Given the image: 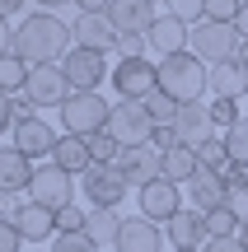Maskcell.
<instances>
[{
  "label": "cell",
  "mask_w": 248,
  "mask_h": 252,
  "mask_svg": "<svg viewBox=\"0 0 248 252\" xmlns=\"http://www.w3.org/2000/svg\"><path fill=\"white\" fill-rule=\"evenodd\" d=\"M71 47H75L71 24H61L52 9L28 14L24 24H19V33H14V56H24L28 65H56V61H66Z\"/></svg>",
  "instance_id": "6da1fadb"
},
{
  "label": "cell",
  "mask_w": 248,
  "mask_h": 252,
  "mask_svg": "<svg viewBox=\"0 0 248 252\" xmlns=\"http://www.w3.org/2000/svg\"><path fill=\"white\" fill-rule=\"evenodd\" d=\"M206 70L211 65L192 52H178L159 61V94H169L174 103H202L206 94Z\"/></svg>",
  "instance_id": "7a4b0ae2"
},
{
  "label": "cell",
  "mask_w": 248,
  "mask_h": 252,
  "mask_svg": "<svg viewBox=\"0 0 248 252\" xmlns=\"http://www.w3.org/2000/svg\"><path fill=\"white\" fill-rule=\"evenodd\" d=\"M239 42L244 33L234 24H211V19H202V24H192V37H187V52L202 56L206 65H225L239 56Z\"/></svg>",
  "instance_id": "3957f363"
},
{
  "label": "cell",
  "mask_w": 248,
  "mask_h": 252,
  "mask_svg": "<svg viewBox=\"0 0 248 252\" xmlns=\"http://www.w3.org/2000/svg\"><path fill=\"white\" fill-rule=\"evenodd\" d=\"M108 80H112V89H117V98L145 103L150 94L159 89V65L150 61V56H122L117 70H112Z\"/></svg>",
  "instance_id": "277c9868"
},
{
  "label": "cell",
  "mask_w": 248,
  "mask_h": 252,
  "mask_svg": "<svg viewBox=\"0 0 248 252\" xmlns=\"http://www.w3.org/2000/svg\"><path fill=\"white\" fill-rule=\"evenodd\" d=\"M108 135L122 145V150L150 145V135H155V117L145 112V103H131V98H122L117 108L108 112Z\"/></svg>",
  "instance_id": "5b68a950"
},
{
  "label": "cell",
  "mask_w": 248,
  "mask_h": 252,
  "mask_svg": "<svg viewBox=\"0 0 248 252\" xmlns=\"http://www.w3.org/2000/svg\"><path fill=\"white\" fill-rule=\"evenodd\" d=\"M108 103L99 98V94H71V98L61 103V122H66V135H99L108 131Z\"/></svg>",
  "instance_id": "8992f818"
},
{
  "label": "cell",
  "mask_w": 248,
  "mask_h": 252,
  "mask_svg": "<svg viewBox=\"0 0 248 252\" xmlns=\"http://www.w3.org/2000/svg\"><path fill=\"white\" fill-rule=\"evenodd\" d=\"M80 178H84V201H89L94 210H117L122 196H127V187H131L117 163H89Z\"/></svg>",
  "instance_id": "52a82bcc"
},
{
  "label": "cell",
  "mask_w": 248,
  "mask_h": 252,
  "mask_svg": "<svg viewBox=\"0 0 248 252\" xmlns=\"http://www.w3.org/2000/svg\"><path fill=\"white\" fill-rule=\"evenodd\" d=\"M28 201H37V206H47L56 215V210L75 206V182L66 168H56V163H42V168L33 173V182H28Z\"/></svg>",
  "instance_id": "ba28073f"
},
{
  "label": "cell",
  "mask_w": 248,
  "mask_h": 252,
  "mask_svg": "<svg viewBox=\"0 0 248 252\" xmlns=\"http://www.w3.org/2000/svg\"><path fill=\"white\" fill-rule=\"evenodd\" d=\"M66 80H71V94H99V84L108 80V61H103V52H89V47H71L61 61Z\"/></svg>",
  "instance_id": "9c48e42d"
},
{
  "label": "cell",
  "mask_w": 248,
  "mask_h": 252,
  "mask_svg": "<svg viewBox=\"0 0 248 252\" xmlns=\"http://www.w3.org/2000/svg\"><path fill=\"white\" fill-rule=\"evenodd\" d=\"M24 94L37 103V108H61V103L71 98V80H66L61 61H56V65H33V70H28Z\"/></svg>",
  "instance_id": "30bf717a"
},
{
  "label": "cell",
  "mask_w": 248,
  "mask_h": 252,
  "mask_svg": "<svg viewBox=\"0 0 248 252\" xmlns=\"http://www.w3.org/2000/svg\"><path fill=\"white\" fill-rule=\"evenodd\" d=\"M155 19V0H112L108 5V24L117 28V37H145Z\"/></svg>",
  "instance_id": "8fae6325"
},
{
  "label": "cell",
  "mask_w": 248,
  "mask_h": 252,
  "mask_svg": "<svg viewBox=\"0 0 248 252\" xmlns=\"http://www.w3.org/2000/svg\"><path fill=\"white\" fill-rule=\"evenodd\" d=\"M117 168H122V178H127V182H136V187H150V182L164 178V154H159L155 145H136V150H122Z\"/></svg>",
  "instance_id": "7c38bea8"
},
{
  "label": "cell",
  "mask_w": 248,
  "mask_h": 252,
  "mask_svg": "<svg viewBox=\"0 0 248 252\" xmlns=\"http://www.w3.org/2000/svg\"><path fill=\"white\" fill-rule=\"evenodd\" d=\"M164 234H169V243L174 248H197L202 252L206 243H211V229H206V215L197 206H187V210H178L174 220L164 224Z\"/></svg>",
  "instance_id": "4fadbf2b"
},
{
  "label": "cell",
  "mask_w": 248,
  "mask_h": 252,
  "mask_svg": "<svg viewBox=\"0 0 248 252\" xmlns=\"http://www.w3.org/2000/svg\"><path fill=\"white\" fill-rule=\"evenodd\" d=\"M61 140V135L52 131L42 117H33V122H14V150L19 154H28V159H52V145Z\"/></svg>",
  "instance_id": "5bb4252c"
},
{
  "label": "cell",
  "mask_w": 248,
  "mask_h": 252,
  "mask_svg": "<svg viewBox=\"0 0 248 252\" xmlns=\"http://www.w3.org/2000/svg\"><path fill=\"white\" fill-rule=\"evenodd\" d=\"M150 47H155L159 52V61H164V56H178V52H187V37H192V24H183V19H174L164 9V14L155 19V28H150Z\"/></svg>",
  "instance_id": "9a60e30c"
},
{
  "label": "cell",
  "mask_w": 248,
  "mask_h": 252,
  "mask_svg": "<svg viewBox=\"0 0 248 252\" xmlns=\"http://www.w3.org/2000/svg\"><path fill=\"white\" fill-rule=\"evenodd\" d=\"M178 210H183V201H178V182H169V178H159V182H150V187H141V215L145 220H174Z\"/></svg>",
  "instance_id": "2e32d148"
},
{
  "label": "cell",
  "mask_w": 248,
  "mask_h": 252,
  "mask_svg": "<svg viewBox=\"0 0 248 252\" xmlns=\"http://www.w3.org/2000/svg\"><path fill=\"white\" fill-rule=\"evenodd\" d=\"M33 159L28 154H19L14 145H0V191L5 196H19V191H28V182H33Z\"/></svg>",
  "instance_id": "e0dca14e"
},
{
  "label": "cell",
  "mask_w": 248,
  "mask_h": 252,
  "mask_svg": "<svg viewBox=\"0 0 248 252\" xmlns=\"http://www.w3.org/2000/svg\"><path fill=\"white\" fill-rule=\"evenodd\" d=\"M71 37H75V47H89V52L117 47V28L108 24V14H80L71 24Z\"/></svg>",
  "instance_id": "ac0fdd59"
},
{
  "label": "cell",
  "mask_w": 248,
  "mask_h": 252,
  "mask_svg": "<svg viewBox=\"0 0 248 252\" xmlns=\"http://www.w3.org/2000/svg\"><path fill=\"white\" fill-rule=\"evenodd\" d=\"M14 229L24 234V243H47V238H56V215L37 201H24L14 210Z\"/></svg>",
  "instance_id": "d6986e66"
},
{
  "label": "cell",
  "mask_w": 248,
  "mask_h": 252,
  "mask_svg": "<svg viewBox=\"0 0 248 252\" xmlns=\"http://www.w3.org/2000/svg\"><path fill=\"white\" fill-rule=\"evenodd\" d=\"M174 131H178V145H202L206 135H215V126H211V108L206 103H183L178 108V117H174Z\"/></svg>",
  "instance_id": "ffe728a7"
},
{
  "label": "cell",
  "mask_w": 248,
  "mask_h": 252,
  "mask_svg": "<svg viewBox=\"0 0 248 252\" xmlns=\"http://www.w3.org/2000/svg\"><path fill=\"white\" fill-rule=\"evenodd\" d=\"M206 89H211L215 98H234V103H239L244 94H248V70H244L239 61L211 65V70H206Z\"/></svg>",
  "instance_id": "44dd1931"
},
{
  "label": "cell",
  "mask_w": 248,
  "mask_h": 252,
  "mask_svg": "<svg viewBox=\"0 0 248 252\" xmlns=\"http://www.w3.org/2000/svg\"><path fill=\"white\" fill-rule=\"evenodd\" d=\"M117 252H159V224L155 220H122V234L117 243H112Z\"/></svg>",
  "instance_id": "7402d4cb"
},
{
  "label": "cell",
  "mask_w": 248,
  "mask_h": 252,
  "mask_svg": "<svg viewBox=\"0 0 248 252\" xmlns=\"http://www.w3.org/2000/svg\"><path fill=\"white\" fill-rule=\"evenodd\" d=\"M187 187H192V206L202 210V215H206V210H220V206H225V196H230L225 178H220V173H211V168H202L192 182H187Z\"/></svg>",
  "instance_id": "603a6c76"
},
{
  "label": "cell",
  "mask_w": 248,
  "mask_h": 252,
  "mask_svg": "<svg viewBox=\"0 0 248 252\" xmlns=\"http://www.w3.org/2000/svg\"><path fill=\"white\" fill-rule=\"evenodd\" d=\"M52 163L56 168H66V173H84L89 168V140L84 135H61V140L52 145Z\"/></svg>",
  "instance_id": "cb8c5ba5"
},
{
  "label": "cell",
  "mask_w": 248,
  "mask_h": 252,
  "mask_svg": "<svg viewBox=\"0 0 248 252\" xmlns=\"http://www.w3.org/2000/svg\"><path fill=\"white\" fill-rule=\"evenodd\" d=\"M197 173H202V163H197L192 145H174V150L164 154V178L169 182H192Z\"/></svg>",
  "instance_id": "d4e9b609"
},
{
  "label": "cell",
  "mask_w": 248,
  "mask_h": 252,
  "mask_svg": "<svg viewBox=\"0 0 248 252\" xmlns=\"http://www.w3.org/2000/svg\"><path fill=\"white\" fill-rule=\"evenodd\" d=\"M84 234H89L99 248L117 243V234H122V215H117V210H89V220H84Z\"/></svg>",
  "instance_id": "484cf974"
},
{
  "label": "cell",
  "mask_w": 248,
  "mask_h": 252,
  "mask_svg": "<svg viewBox=\"0 0 248 252\" xmlns=\"http://www.w3.org/2000/svg\"><path fill=\"white\" fill-rule=\"evenodd\" d=\"M28 70H33V65H28L24 56H14V52L0 56V89H5V94H19L28 84Z\"/></svg>",
  "instance_id": "4316f807"
},
{
  "label": "cell",
  "mask_w": 248,
  "mask_h": 252,
  "mask_svg": "<svg viewBox=\"0 0 248 252\" xmlns=\"http://www.w3.org/2000/svg\"><path fill=\"white\" fill-rule=\"evenodd\" d=\"M197 163L211 173H220L225 163H230V154H225V135H206L202 145H197Z\"/></svg>",
  "instance_id": "83f0119b"
},
{
  "label": "cell",
  "mask_w": 248,
  "mask_h": 252,
  "mask_svg": "<svg viewBox=\"0 0 248 252\" xmlns=\"http://www.w3.org/2000/svg\"><path fill=\"white\" fill-rule=\"evenodd\" d=\"M225 154H230V163L248 168V122H234L225 131Z\"/></svg>",
  "instance_id": "f1b7e54d"
},
{
  "label": "cell",
  "mask_w": 248,
  "mask_h": 252,
  "mask_svg": "<svg viewBox=\"0 0 248 252\" xmlns=\"http://www.w3.org/2000/svg\"><path fill=\"white\" fill-rule=\"evenodd\" d=\"M178 108H183V103H174V98H169V94H150V98H145V112H150V117H155V126H174V117H178Z\"/></svg>",
  "instance_id": "f546056e"
},
{
  "label": "cell",
  "mask_w": 248,
  "mask_h": 252,
  "mask_svg": "<svg viewBox=\"0 0 248 252\" xmlns=\"http://www.w3.org/2000/svg\"><path fill=\"white\" fill-rule=\"evenodd\" d=\"M206 229H211V238H234V229H244V224L234 220L230 206H220V210H206Z\"/></svg>",
  "instance_id": "4dcf8cb0"
},
{
  "label": "cell",
  "mask_w": 248,
  "mask_h": 252,
  "mask_svg": "<svg viewBox=\"0 0 248 252\" xmlns=\"http://www.w3.org/2000/svg\"><path fill=\"white\" fill-rule=\"evenodd\" d=\"M89 159L94 163H117L122 159V145L112 140L108 131H99V135H89Z\"/></svg>",
  "instance_id": "1f68e13d"
},
{
  "label": "cell",
  "mask_w": 248,
  "mask_h": 252,
  "mask_svg": "<svg viewBox=\"0 0 248 252\" xmlns=\"http://www.w3.org/2000/svg\"><path fill=\"white\" fill-rule=\"evenodd\" d=\"M239 9H244V0H206L202 19H211V24H234Z\"/></svg>",
  "instance_id": "d6a6232c"
},
{
  "label": "cell",
  "mask_w": 248,
  "mask_h": 252,
  "mask_svg": "<svg viewBox=\"0 0 248 252\" xmlns=\"http://www.w3.org/2000/svg\"><path fill=\"white\" fill-rule=\"evenodd\" d=\"M47 252H99V243H94V238L80 229V234H56Z\"/></svg>",
  "instance_id": "836d02e7"
},
{
  "label": "cell",
  "mask_w": 248,
  "mask_h": 252,
  "mask_svg": "<svg viewBox=\"0 0 248 252\" xmlns=\"http://www.w3.org/2000/svg\"><path fill=\"white\" fill-rule=\"evenodd\" d=\"M234 122H244L239 103H234V98H215V103H211V126H220V131H230Z\"/></svg>",
  "instance_id": "e575fe53"
},
{
  "label": "cell",
  "mask_w": 248,
  "mask_h": 252,
  "mask_svg": "<svg viewBox=\"0 0 248 252\" xmlns=\"http://www.w3.org/2000/svg\"><path fill=\"white\" fill-rule=\"evenodd\" d=\"M164 5H169V14H174V19H183V24H202L206 0H164Z\"/></svg>",
  "instance_id": "d590c367"
},
{
  "label": "cell",
  "mask_w": 248,
  "mask_h": 252,
  "mask_svg": "<svg viewBox=\"0 0 248 252\" xmlns=\"http://www.w3.org/2000/svg\"><path fill=\"white\" fill-rule=\"evenodd\" d=\"M84 220H89V215H84L80 206H66V210H56V234H80V229H84Z\"/></svg>",
  "instance_id": "8d00e7d4"
},
{
  "label": "cell",
  "mask_w": 248,
  "mask_h": 252,
  "mask_svg": "<svg viewBox=\"0 0 248 252\" xmlns=\"http://www.w3.org/2000/svg\"><path fill=\"white\" fill-rule=\"evenodd\" d=\"M9 117H14V122H33V117H37V103L28 98L24 89H19V94H9Z\"/></svg>",
  "instance_id": "74e56055"
},
{
  "label": "cell",
  "mask_w": 248,
  "mask_h": 252,
  "mask_svg": "<svg viewBox=\"0 0 248 252\" xmlns=\"http://www.w3.org/2000/svg\"><path fill=\"white\" fill-rule=\"evenodd\" d=\"M19 243H24V234L14 229V220L0 215V252H19Z\"/></svg>",
  "instance_id": "f35d334b"
},
{
  "label": "cell",
  "mask_w": 248,
  "mask_h": 252,
  "mask_svg": "<svg viewBox=\"0 0 248 252\" xmlns=\"http://www.w3.org/2000/svg\"><path fill=\"white\" fill-rule=\"evenodd\" d=\"M225 206L234 210V220H239V224H248V187H239V191H230V196H225Z\"/></svg>",
  "instance_id": "ab89813d"
},
{
  "label": "cell",
  "mask_w": 248,
  "mask_h": 252,
  "mask_svg": "<svg viewBox=\"0 0 248 252\" xmlns=\"http://www.w3.org/2000/svg\"><path fill=\"white\" fill-rule=\"evenodd\" d=\"M150 145H155L159 154H169V150L178 145V131H174V126H155V135H150Z\"/></svg>",
  "instance_id": "60d3db41"
},
{
  "label": "cell",
  "mask_w": 248,
  "mask_h": 252,
  "mask_svg": "<svg viewBox=\"0 0 248 252\" xmlns=\"http://www.w3.org/2000/svg\"><path fill=\"white\" fill-rule=\"evenodd\" d=\"M220 178H225V187H230V191L248 187V168H239V163H225V168H220Z\"/></svg>",
  "instance_id": "b9f144b4"
},
{
  "label": "cell",
  "mask_w": 248,
  "mask_h": 252,
  "mask_svg": "<svg viewBox=\"0 0 248 252\" xmlns=\"http://www.w3.org/2000/svg\"><path fill=\"white\" fill-rule=\"evenodd\" d=\"M117 52L122 56H145L150 52V37H117Z\"/></svg>",
  "instance_id": "7bdbcfd3"
},
{
  "label": "cell",
  "mask_w": 248,
  "mask_h": 252,
  "mask_svg": "<svg viewBox=\"0 0 248 252\" xmlns=\"http://www.w3.org/2000/svg\"><path fill=\"white\" fill-rule=\"evenodd\" d=\"M202 252H248V248L239 243V234H234V238H211V243H206Z\"/></svg>",
  "instance_id": "ee69618b"
},
{
  "label": "cell",
  "mask_w": 248,
  "mask_h": 252,
  "mask_svg": "<svg viewBox=\"0 0 248 252\" xmlns=\"http://www.w3.org/2000/svg\"><path fill=\"white\" fill-rule=\"evenodd\" d=\"M75 5H80V14H108L112 0H75Z\"/></svg>",
  "instance_id": "f6af8a7d"
},
{
  "label": "cell",
  "mask_w": 248,
  "mask_h": 252,
  "mask_svg": "<svg viewBox=\"0 0 248 252\" xmlns=\"http://www.w3.org/2000/svg\"><path fill=\"white\" fill-rule=\"evenodd\" d=\"M14 52V33H9V19H0V56Z\"/></svg>",
  "instance_id": "bcb514c9"
},
{
  "label": "cell",
  "mask_w": 248,
  "mask_h": 252,
  "mask_svg": "<svg viewBox=\"0 0 248 252\" xmlns=\"http://www.w3.org/2000/svg\"><path fill=\"white\" fill-rule=\"evenodd\" d=\"M9 122H14V117H9V94L0 89V135H5V126H9Z\"/></svg>",
  "instance_id": "7dc6e473"
},
{
  "label": "cell",
  "mask_w": 248,
  "mask_h": 252,
  "mask_svg": "<svg viewBox=\"0 0 248 252\" xmlns=\"http://www.w3.org/2000/svg\"><path fill=\"white\" fill-rule=\"evenodd\" d=\"M28 0H0V19H9V14H19Z\"/></svg>",
  "instance_id": "c3c4849f"
},
{
  "label": "cell",
  "mask_w": 248,
  "mask_h": 252,
  "mask_svg": "<svg viewBox=\"0 0 248 252\" xmlns=\"http://www.w3.org/2000/svg\"><path fill=\"white\" fill-rule=\"evenodd\" d=\"M234 28H239V33L248 37V0H244V9H239V19H234Z\"/></svg>",
  "instance_id": "681fc988"
},
{
  "label": "cell",
  "mask_w": 248,
  "mask_h": 252,
  "mask_svg": "<svg viewBox=\"0 0 248 252\" xmlns=\"http://www.w3.org/2000/svg\"><path fill=\"white\" fill-rule=\"evenodd\" d=\"M234 61H239V65H244V70H248V37H244V42H239V56H234Z\"/></svg>",
  "instance_id": "f907efd6"
},
{
  "label": "cell",
  "mask_w": 248,
  "mask_h": 252,
  "mask_svg": "<svg viewBox=\"0 0 248 252\" xmlns=\"http://www.w3.org/2000/svg\"><path fill=\"white\" fill-rule=\"evenodd\" d=\"M37 5H42V9H56V5H66V0H37Z\"/></svg>",
  "instance_id": "816d5d0a"
},
{
  "label": "cell",
  "mask_w": 248,
  "mask_h": 252,
  "mask_svg": "<svg viewBox=\"0 0 248 252\" xmlns=\"http://www.w3.org/2000/svg\"><path fill=\"white\" fill-rule=\"evenodd\" d=\"M239 243H244V248H248V224H244V229H239Z\"/></svg>",
  "instance_id": "f5cc1de1"
},
{
  "label": "cell",
  "mask_w": 248,
  "mask_h": 252,
  "mask_svg": "<svg viewBox=\"0 0 248 252\" xmlns=\"http://www.w3.org/2000/svg\"><path fill=\"white\" fill-rule=\"evenodd\" d=\"M174 252H197V248H174Z\"/></svg>",
  "instance_id": "db71d44e"
},
{
  "label": "cell",
  "mask_w": 248,
  "mask_h": 252,
  "mask_svg": "<svg viewBox=\"0 0 248 252\" xmlns=\"http://www.w3.org/2000/svg\"><path fill=\"white\" fill-rule=\"evenodd\" d=\"M0 210H5V191H0Z\"/></svg>",
  "instance_id": "11a10c76"
},
{
  "label": "cell",
  "mask_w": 248,
  "mask_h": 252,
  "mask_svg": "<svg viewBox=\"0 0 248 252\" xmlns=\"http://www.w3.org/2000/svg\"><path fill=\"white\" fill-rule=\"evenodd\" d=\"M244 122H248V108H244Z\"/></svg>",
  "instance_id": "9f6ffc18"
}]
</instances>
